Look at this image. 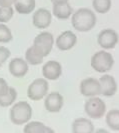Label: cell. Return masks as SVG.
Masks as SVG:
<instances>
[{"label":"cell","instance_id":"d4e9b609","mask_svg":"<svg viewBox=\"0 0 119 133\" xmlns=\"http://www.w3.org/2000/svg\"><path fill=\"white\" fill-rule=\"evenodd\" d=\"M10 56H11V52L8 48L4 46H0V67L6 62Z\"/></svg>","mask_w":119,"mask_h":133},{"label":"cell","instance_id":"ba28073f","mask_svg":"<svg viewBox=\"0 0 119 133\" xmlns=\"http://www.w3.org/2000/svg\"><path fill=\"white\" fill-rule=\"evenodd\" d=\"M80 93L85 97H94L98 96L101 93V87H100L99 79L88 77L83 79L80 82Z\"/></svg>","mask_w":119,"mask_h":133},{"label":"cell","instance_id":"e0dca14e","mask_svg":"<svg viewBox=\"0 0 119 133\" xmlns=\"http://www.w3.org/2000/svg\"><path fill=\"white\" fill-rule=\"evenodd\" d=\"M36 8V0H16L14 10L22 15L32 13Z\"/></svg>","mask_w":119,"mask_h":133},{"label":"cell","instance_id":"8992f818","mask_svg":"<svg viewBox=\"0 0 119 133\" xmlns=\"http://www.w3.org/2000/svg\"><path fill=\"white\" fill-rule=\"evenodd\" d=\"M54 42H55V40H54L52 33L44 31V32L39 33L34 38L33 45L43 54L44 57H46L51 52Z\"/></svg>","mask_w":119,"mask_h":133},{"label":"cell","instance_id":"cb8c5ba5","mask_svg":"<svg viewBox=\"0 0 119 133\" xmlns=\"http://www.w3.org/2000/svg\"><path fill=\"white\" fill-rule=\"evenodd\" d=\"M14 15V8L0 6V23H7L12 19Z\"/></svg>","mask_w":119,"mask_h":133},{"label":"cell","instance_id":"ac0fdd59","mask_svg":"<svg viewBox=\"0 0 119 133\" xmlns=\"http://www.w3.org/2000/svg\"><path fill=\"white\" fill-rule=\"evenodd\" d=\"M25 60L29 65H39L43 62L44 56L36 47L32 45L25 51Z\"/></svg>","mask_w":119,"mask_h":133},{"label":"cell","instance_id":"9c48e42d","mask_svg":"<svg viewBox=\"0 0 119 133\" xmlns=\"http://www.w3.org/2000/svg\"><path fill=\"white\" fill-rule=\"evenodd\" d=\"M52 22V12L46 8H38L34 11L32 23L38 29H45L50 26Z\"/></svg>","mask_w":119,"mask_h":133},{"label":"cell","instance_id":"30bf717a","mask_svg":"<svg viewBox=\"0 0 119 133\" xmlns=\"http://www.w3.org/2000/svg\"><path fill=\"white\" fill-rule=\"evenodd\" d=\"M77 43V36L72 31H64L58 35L55 40L56 47L61 51H67L72 49Z\"/></svg>","mask_w":119,"mask_h":133},{"label":"cell","instance_id":"f546056e","mask_svg":"<svg viewBox=\"0 0 119 133\" xmlns=\"http://www.w3.org/2000/svg\"><path fill=\"white\" fill-rule=\"evenodd\" d=\"M95 133H109L106 129H103V128H100V129H98L97 131Z\"/></svg>","mask_w":119,"mask_h":133},{"label":"cell","instance_id":"f1b7e54d","mask_svg":"<svg viewBox=\"0 0 119 133\" xmlns=\"http://www.w3.org/2000/svg\"><path fill=\"white\" fill-rule=\"evenodd\" d=\"M67 1H69V0H51L52 4H54V3H60V2H67Z\"/></svg>","mask_w":119,"mask_h":133},{"label":"cell","instance_id":"4316f807","mask_svg":"<svg viewBox=\"0 0 119 133\" xmlns=\"http://www.w3.org/2000/svg\"><path fill=\"white\" fill-rule=\"evenodd\" d=\"M16 0H0V6L11 7L15 4Z\"/></svg>","mask_w":119,"mask_h":133},{"label":"cell","instance_id":"d6986e66","mask_svg":"<svg viewBox=\"0 0 119 133\" xmlns=\"http://www.w3.org/2000/svg\"><path fill=\"white\" fill-rule=\"evenodd\" d=\"M105 122L111 130L119 131V109H111L106 112Z\"/></svg>","mask_w":119,"mask_h":133},{"label":"cell","instance_id":"2e32d148","mask_svg":"<svg viewBox=\"0 0 119 133\" xmlns=\"http://www.w3.org/2000/svg\"><path fill=\"white\" fill-rule=\"evenodd\" d=\"M72 133H94L92 121L84 117H79L73 121Z\"/></svg>","mask_w":119,"mask_h":133},{"label":"cell","instance_id":"7402d4cb","mask_svg":"<svg viewBox=\"0 0 119 133\" xmlns=\"http://www.w3.org/2000/svg\"><path fill=\"white\" fill-rule=\"evenodd\" d=\"M44 127V123L40 121H29L23 128V133H41Z\"/></svg>","mask_w":119,"mask_h":133},{"label":"cell","instance_id":"ffe728a7","mask_svg":"<svg viewBox=\"0 0 119 133\" xmlns=\"http://www.w3.org/2000/svg\"><path fill=\"white\" fill-rule=\"evenodd\" d=\"M17 99V91L14 87H9L8 91L3 96L0 97V106L9 107L12 106Z\"/></svg>","mask_w":119,"mask_h":133},{"label":"cell","instance_id":"52a82bcc","mask_svg":"<svg viewBox=\"0 0 119 133\" xmlns=\"http://www.w3.org/2000/svg\"><path fill=\"white\" fill-rule=\"evenodd\" d=\"M119 40L118 33L114 29H103L97 37V42L103 50H110L117 45Z\"/></svg>","mask_w":119,"mask_h":133},{"label":"cell","instance_id":"5b68a950","mask_svg":"<svg viewBox=\"0 0 119 133\" xmlns=\"http://www.w3.org/2000/svg\"><path fill=\"white\" fill-rule=\"evenodd\" d=\"M49 90V84L45 78H37L28 86L27 96L33 101H39L43 99Z\"/></svg>","mask_w":119,"mask_h":133},{"label":"cell","instance_id":"4fadbf2b","mask_svg":"<svg viewBox=\"0 0 119 133\" xmlns=\"http://www.w3.org/2000/svg\"><path fill=\"white\" fill-rule=\"evenodd\" d=\"M8 69L12 76L21 78V77H24L28 73L29 64L27 63L25 59L20 58V57H15L9 62Z\"/></svg>","mask_w":119,"mask_h":133},{"label":"cell","instance_id":"603a6c76","mask_svg":"<svg viewBox=\"0 0 119 133\" xmlns=\"http://www.w3.org/2000/svg\"><path fill=\"white\" fill-rule=\"evenodd\" d=\"M13 39L10 28L4 23H0V43H9Z\"/></svg>","mask_w":119,"mask_h":133},{"label":"cell","instance_id":"7a4b0ae2","mask_svg":"<svg viewBox=\"0 0 119 133\" xmlns=\"http://www.w3.org/2000/svg\"><path fill=\"white\" fill-rule=\"evenodd\" d=\"M9 117L11 122L15 125L26 124L32 117V107L26 101L16 102L9 111Z\"/></svg>","mask_w":119,"mask_h":133},{"label":"cell","instance_id":"277c9868","mask_svg":"<svg viewBox=\"0 0 119 133\" xmlns=\"http://www.w3.org/2000/svg\"><path fill=\"white\" fill-rule=\"evenodd\" d=\"M84 111L91 119H99L106 114L105 102L97 96L90 97L85 102Z\"/></svg>","mask_w":119,"mask_h":133},{"label":"cell","instance_id":"3957f363","mask_svg":"<svg viewBox=\"0 0 119 133\" xmlns=\"http://www.w3.org/2000/svg\"><path fill=\"white\" fill-rule=\"evenodd\" d=\"M114 65V58L112 54L107 50H100L94 53L91 57V67L99 73L108 72Z\"/></svg>","mask_w":119,"mask_h":133},{"label":"cell","instance_id":"484cf974","mask_svg":"<svg viewBox=\"0 0 119 133\" xmlns=\"http://www.w3.org/2000/svg\"><path fill=\"white\" fill-rule=\"evenodd\" d=\"M9 87L10 86L8 85L6 80L4 79V78H1L0 77V97L3 96L4 94L6 93L7 91H8V89H9Z\"/></svg>","mask_w":119,"mask_h":133},{"label":"cell","instance_id":"5bb4252c","mask_svg":"<svg viewBox=\"0 0 119 133\" xmlns=\"http://www.w3.org/2000/svg\"><path fill=\"white\" fill-rule=\"evenodd\" d=\"M100 87H101V95L105 97H112L117 92V82L115 78L109 75L104 74L99 79Z\"/></svg>","mask_w":119,"mask_h":133},{"label":"cell","instance_id":"9a60e30c","mask_svg":"<svg viewBox=\"0 0 119 133\" xmlns=\"http://www.w3.org/2000/svg\"><path fill=\"white\" fill-rule=\"evenodd\" d=\"M73 14V8L69 4V2H60L54 3L52 8V15L57 19L66 20Z\"/></svg>","mask_w":119,"mask_h":133},{"label":"cell","instance_id":"44dd1931","mask_svg":"<svg viewBox=\"0 0 119 133\" xmlns=\"http://www.w3.org/2000/svg\"><path fill=\"white\" fill-rule=\"evenodd\" d=\"M111 0H93L92 6L95 12L100 14L107 13L111 8Z\"/></svg>","mask_w":119,"mask_h":133},{"label":"cell","instance_id":"83f0119b","mask_svg":"<svg viewBox=\"0 0 119 133\" xmlns=\"http://www.w3.org/2000/svg\"><path fill=\"white\" fill-rule=\"evenodd\" d=\"M41 133H55V132H54V130H53L52 128H50V127H48V126H45L43 128V130L41 131Z\"/></svg>","mask_w":119,"mask_h":133},{"label":"cell","instance_id":"8fae6325","mask_svg":"<svg viewBox=\"0 0 119 133\" xmlns=\"http://www.w3.org/2000/svg\"><path fill=\"white\" fill-rule=\"evenodd\" d=\"M62 74V66L58 61L49 60L42 67V75L46 80H55L59 79Z\"/></svg>","mask_w":119,"mask_h":133},{"label":"cell","instance_id":"7c38bea8","mask_svg":"<svg viewBox=\"0 0 119 133\" xmlns=\"http://www.w3.org/2000/svg\"><path fill=\"white\" fill-rule=\"evenodd\" d=\"M64 104L63 96L59 92H51L45 96L44 106L48 112L57 113L62 109Z\"/></svg>","mask_w":119,"mask_h":133},{"label":"cell","instance_id":"6da1fadb","mask_svg":"<svg viewBox=\"0 0 119 133\" xmlns=\"http://www.w3.org/2000/svg\"><path fill=\"white\" fill-rule=\"evenodd\" d=\"M71 24L78 32H88L96 24V15L89 8H79L72 14Z\"/></svg>","mask_w":119,"mask_h":133}]
</instances>
